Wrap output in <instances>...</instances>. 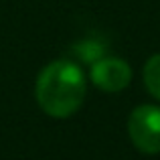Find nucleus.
Here are the masks:
<instances>
[{"label":"nucleus","mask_w":160,"mask_h":160,"mask_svg":"<svg viewBox=\"0 0 160 160\" xmlns=\"http://www.w3.org/2000/svg\"><path fill=\"white\" fill-rule=\"evenodd\" d=\"M144 83L150 95L160 102V55H154L144 65Z\"/></svg>","instance_id":"nucleus-4"},{"label":"nucleus","mask_w":160,"mask_h":160,"mask_svg":"<svg viewBox=\"0 0 160 160\" xmlns=\"http://www.w3.org/2000/svg\"><path fill=\"white\" fill-rule=\"evenodd\" d=\"M87 83L81 67L57 59L43 67L37 77L35 93L41 109L51 118H69L81 108Z\"/></svg>","instance_id":"nucleus-1"},{"label":"nucleus","mask_w":160,"mask_h":160,"mask_svg":"<svg viewBox=\"0 0 160 160\" xmlns=\"http://www.w3.org/2000/svg\"><path fill=\"white\" fill-rule=\"evenodd\" d=\"M132 79V69L124 59L118 57H103L91 67V81L103 91L118 93L128 87Z\"/></svg>","instance_id":"nucleus-3"},{"label":"nucleus","mask_w":160,"mask_h":160,"mask_svg":"<svg viewBox=\"0 0 160 160\" xmlns=\"http://www.w3.org/2000/svg\"><path fill=\"white\" fill-rule=\"evenodd\" d=\"M128 134L140 152L158 154L160 152V108L138 106L128 118Z\"/></svg>","instance_id":"nucleus-2"}]
</instances>
